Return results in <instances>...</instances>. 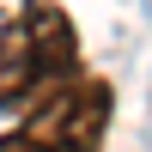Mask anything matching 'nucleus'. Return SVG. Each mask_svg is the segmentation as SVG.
I'll return each mask as SVG.
<instances>
[{"label":"nucleus","mask_w":152,"mask_h":152,"mask_svg":"<svg viewBox=\"0 0 152 152\" xmlns=\"http://www.w3.org/2000/svg\"><path fill=\"white\" fill-rule=\"evenodd\" d=\"M79 67V31L55 0H24L6 24H0V110L18 116L24 104L49 91V85L73 79Z\"/></svg>","instance_id":"obj_1"},{"label":"nucleus","mask_w":152,"mask_h":152,"mask_svg":"<svg viewBox=\"0 0 152 152\" xmlns=\"http://www.w3.org/2000/svg\"><path fill=\"white\" fill-rule=\"evenodd\" d=\"M110 110L116 91L91 73H73L18 110V128L0 134V152H104Z\"/></svg>","instance_id":"obj_2"}]
</instances>
